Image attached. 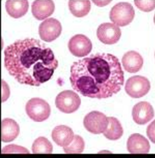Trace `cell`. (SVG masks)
<instances>
[{"mask_svg": "<svg viewBox=\"0 0 155 158\" xmlns=\"http://www.w3.org/2000/svg\"><path fill=\"white\" fill-rule=\"evenodd\" d=\"M70 81L73 89L84 97L106 99L120 91L124 72L114 55L97 53L72 64Z\"/></svg>", "mask_w": 155, "mask_h": 158, "instance_id": "cell-1", "label": "cell"}, {"mask_svg": "<svg viewBox=\"0 0 155 158\" xmlns=\"http://www.w3.org/2000/svg\"><path fill=\"white\" fill-rule=\"evenodd\" d=\"M53 50L39 40H18L4 50V66L21 84L40 86L58 68Z\"/></svg>", "mask_w": 155, "mask_h": 158, "instance_id": "cell-2", "label": "cell"}, {"mask_svg": "<svg viewBox=\"0 0 155 158\" xmlns=\"http://www.w3.org/2000/svg\"><path fill=\"white\" fill-rule=\"evenodd\" d=\"M135 12L132 5L127 2H120L113 7L110 13V20L114 24L125 27L133 21Z\"/></svg>", "mask_w": 155, "mask_h": 158, "instance_id": "cell-3", "label": "cell"}, {"mask_svg": "<svg viewBox=\"0 0 155 158\" xmlns=\"http://www.w3.org/2000/svg\"><path fill=\"white\" fill-rule=\"evenodd\" d=\"M25 110L29 117L35 122H43L50 117V107L46 101L32 98L26 104Z\"/></svg>", "mask_w": 155, "mask_h": 158, "instance_id": "cell-4", "label": "cell"}, {"mask_svg": "<svg viewBox=\"0 0 155 158\" xmlns=\"http://www.w3.org/2000/svg\"><path fill=\"white\" fill-rule=\"evenodd\" d=\"M81 99L78 95L73 91L65 90L56 96L55 105L61 112L72 113L76 111L80 106Z\"/></svg>", "mask_w": 155, "mask_h": 158, "instance_id": "cell-5", "label": "cell"}, {"mask_svg": "<svg viewBox=\"0 0 155 158\" xmlns=\"http://www.w3.org/2000/svg\"><path fill=\"white\" fill-rule=\"evenodd\" d=\"M150 89L151 83L148 79L140 76L129 77L127 81L125 87L127 94L133 98H140L146 95Z\"/></svg>", "mask_w": 155, "mask_h": 158, "instance_id": "cell-6", "label": "cell"}, {"mask_svg": "<svg viewBox=\"0 0 155 158\" xmlns=\"http://www.w3.org/2000/svg\"><path fill=\"white\" fill-rule=\"evenodd\" d=\"M107 125V117L99 111H92L86 114L84 119V127L92 134H100L103 133Z\"/></svg>", "mask_w": 155, "mask_h": 158, "instance_id": "cell-7", "label": "cell"}, {"mask_svg": "<svg viewBox=\"0 0 155 158\" xmlns=\"http://www.w3.org/2000/svg\"><path fill=\"white\" fill-rule=\"evenodd\" d=\"M62 32V25L60 21L54 18H49L41 23L39 34L41 39L46 43L56 40Z\"/></svg>", "mask_w": 155, "mask_h": 158, "instance_id": "cell-8", "label": "cell"}, {"mask_svg": "<svg viewBox=\"0 0 155 158\" xmlns=\"http://www.w3.org/2000/svg\"><path fill=\"white\" fill-rule=\"evenodd\" d=\"M121 36L120 28L114 23H102L97 28V36L103 44H114L119 40Z\"/></svg>", "mask_w": 155, "mask_h": 158, "instance_id": "cell-9", "label": "cell"}, {"mask_svg": "<svg viewBox=\"0 0 155 158\" xmlns=\"http://www.w3.org/2000/svg\"><path fill=\"white\" fill-rule=\"evenodd\" d=\"M70 52L76 57H84L90 54L92 50V43L88 37L84 35H76L68 42Z\"/></svg>", "mask_w": 155, "mask_h": 158, "instance_id": "cell-10", "label": "cell"}, {"mask_svg": "<svg viewBox=\"0 0 155 158\" xmlns=\"http://www.w3.org/2000/svg\"><path fill=\"white\" fill-rule=\"evenodd\" d=\"M154 113L152 105L148 102L141 101L133 108L132 117L134 121L140 125H144L154 118Z\"/></svg>", "mask_w": 155, "mask_h": 158, "instance_id": "cell-11", "label": "cell"}, {"mask_svg": "<svg viewBox=\"0 0 155 158\" xmlns=\"http://www.w3.org/2000/svg\"><path fill=\"white\" fill-rule=\"evenodd\" d=\"M127 148L131 154H146L149 152L151 146L146 138L140 134H133L128 138Z\"/></svg>", "mask_w": 155, "mask_h": 158, "instance_id": "cell-12", "label": "cell"}, {"mask_svg": "<svg viewBox=\"0 0 155 158\" xmlns=\"http://www.w3.org/2000/svg\"><path fill=\"white\" fill-rule=\"evenodd\" d=\"M55 6L52 0H37L32 2L31 11L37 20L46 19L54 13Z\"/></svg>", "mask_w": 155, "mask_h": 158, "instance_id": "cell-13", "label": "cell"}, {"mask_svg": "<svg viewBox=\"0 0 155 158\" xmlns=\"http://www.w3.org/2000/svg\"><path fill=\"white\" fill-rule=\"evenodd\" d=\"M122 64L125 71L134 73L139 72L143 65V58L135 51H129L122 58Z\"/></svg>", "mask_w": 155, "mask_h": 158, "instance_id": "cell-14", "label": "cell"}, {"mask_svg": "<svg viewBox=\"0 0 155 158\" xmlns=\"http://www.w3.org/2000/svg\"><path fill=\"white\" fill-rule=\"evenodd\" d=\"M53 140L60 147H66L72 142L74 139V132L70 127L60 125L55 127L51 134Z\"/></svg>", "mask_w": 155, "mask_h": 158, "instance_id": "cell-15", "label": "cell"}, {"mask_svg": "<svg viewBox=\"0 0 155 158\" xmlns=\"http://www.w3.org/2000/svg\"><path fill=\"white\" fill-rule=\"evenodd\" d=\"M19 126L15 120L4 118L2 122V141L10 142L13 141L19 134Z\"/></svg>", "mask_w": 155, "mask_h": 158, "instance_id": "cell-16", "label": "cell"}, {"mask_svg": "<svg viewBox=\"0 0 155 158\" xmlns=\"http://www.w3.org/2000/svg\"><path fill=\"white\" fill-rule=\"evenodd\" d=\"M6 9L10 17L20 18L27 13L29 2L27 0H8L6 2Z\"/></svg>", "mask_w": 155, "mask_h": 158, "instance_id": "cell-17", "label": "cell"}, {"mask_svg": "<svg viewBox=\"0 0 155 158\" xmlns=\"http://www.w3.org/2000/svg\"><path fill=\"white\" fill-rule=\"evenodd\" d=\"M107 120L108 125L102 134L110 140H119L123 134V129L120 122L114 117H107Z\"/></svg>", "mask_w": 155, "mask_h": 158, "instance_id": "cell-18", "label": "cell"}, {"mask_svg": "<svg viewBox=\"0 0 155 158\" xmlns=\"http://www.w3.org/2000/svg\"><path fill=\"white\" fill-rule=\"evenodd\" d=\"M68 7L74 16L83 17L90 12L91 3L89 0H70L68 2Z\"/></svg>", "mask_w": 155, "mask_h": 158, "instance_id": "cell-19", "label": "cell"}, {"mask_svg": "<svg viewBox=\"0 0 155 158\" xmlns=\"http://www.w3.org/2000/svg\"><path fill=\"white\" fill-rule=\"evenodd\" d=\"M53 145L47 138L39 137L37 138L32 145V152L33 154H52Z\"/></svg>", "mask_w": 155, "mask_h": 158, "instance_id": "cell-20", "label": "cell"}, {"mask_svg": "<svg viewBox=\"0 0 155 158\" xmlns=\"http://www.w3.org/2000/svg\"><path fill=\"white\" fill-rule=\"evenodd\" d=\"M85 147L83 138L78 135H74L73 140L67 146L64 147V151L67 154H81Z\"/></svg>", "mask_w": 155, "mask_h": 158, "instance_id": "cell-21", "label": "cell"}, {"mask_svg": "<svg viewBox=\"0 0 155 158\" xmlns=\"http://www.w3.org/2000/svg\"><path fill=\"white\" fill-rule=\"evenodd\" d=\"M2 154H29V152L27 148L15 144H11L5 146L2 150Z\"/></svg>", "mask_w": 155, "mask_h": 158, "instance_id": "cell-22", "label": "cell"}, {"mask_svg": "<svg viewBox=\"0 0 155 158\" xmlns=\"http://www.w3.org/2000/svg\"><path fill=\"white\" fill-rule=\"evenodd\" d=\"M134 3L137 8L144 12L152 11L154 9L155 2L154 0H141V1L135 0Z\"/></svg>", "mask_w": 155, "mask_h": 158, "instance_id": "cell-23", "label": "cell"}, {"mask_svg": "<svg viewBox=\"0 0 155 158\" xmlns=\"http://www.w3.org/2000/svg\"><path fill=\"white\" fill-rule=\"evenodd\" d=\"M2 102L6 101L8 97L10 95V91H9V88L7 84V83L5 81L3 80H2Z\"/></svg>", "mask_w": 155, "mask_h": 158, "instance_id": "cell-24", "label": "cell"}, {"mask_svg": "<svg viewBox=\"0 0 155 158\" xmlns=\"http://www.w3.org/2000/svg\"><path fill=\"white\" fill-rule=\"evenodd\" d=\"M147 135L153 143H154V121L149 125L147 130Z\"/></svg>", "mask_w": 155, "mask_h": 158, "instance_id": "cell-25", "label": "cell"}, {"mask_svg": "<svg viewBox=\"0 0 155 158\" xmlns=\"http://www.w3.org/2000/svg\"><path fill=\"white\" fill-rule=\"evenodd\" d=\"M110 2L111 1H94V0H93V3H95L96 6L99 7L105 6L107 4H109Z\"/></svg>", "mask_w": 155, "mask_h": 158, "instance_id": "cell-26", "label": "cell"}]
</instances>
